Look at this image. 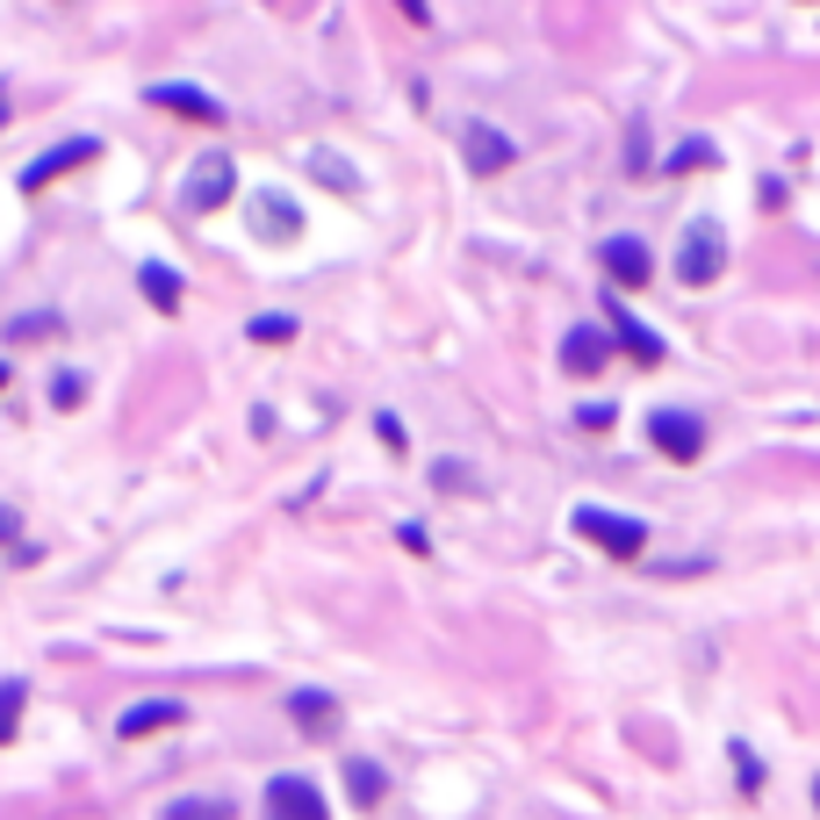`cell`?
<instances>
[{"mask_svg":"<svg viewBox=\"0 0 820 820\" xmlns=\"http://www.w3.org/2000/svg\"><path fill=\"white\" fill-rule=\"evenodd\" d=\"M576 532L590 547H605V554H619V562L648 554V526H641V518H619V512H598V504H583L576 512Z\"/></svg>","mask_w":820,"mask_h":820,"instance_id":"obj_1","label":"cell"},{"mask_svg":"<svg viewBox=\"0 0 820 820\" xmlns=\"http://www.w3.org/2000/svg\"><path fill=\"white\" fill-rule=\"evenodd\" d=\"M231 188H238V173H231V152H202V159H195V173H188V195H180V202H188L195 216H209V209L231 202Z\"/></svg>","mask_w":820,"mask_h":820,"instance_id":"obj_2","label":"cell"},{"mask_svg":"<svg viewBox=\"0 0 820 820\" xmlns=\"http://www.w3.org/2000/svg\"><path fill=\"white\" fill-rule=\"evenodd\" d=\"M719 259H727V238H719L713 223H691V231H683V245H677V273L683 281H691V289H705V281H713L719 273Z\"/></svg>","mask_w":820,"mask_h":820,"instance_id":"obj_3","label":"cell"},{"mask_svg":"<svg viewBox=\"0 0 820 820\" xmlns=\"http://www.w3.org/2000/svg\"><path fill=\"white\" fill-rule=\"evenodd\" d=\"M267 820H331V806H325V792L309 785V777H273L267 785Z\"/></svg>","mask_w":820,"mask_h":820,"instance_id":"obj_4","label":"cell"},{"mask_svg":"<svg viewBox=\"0 0 820 820\" xmlns=\"http://www.w3.org/2000/svg\"><path fill=\"white\" fill-rule=\"evenodd\" d=\"M648 440L663 446L669 461H699V454H705V425L691 418V410H655V418H648Z\"/></svg>","mask_w":820,"mask_h":820,"instance_id":"obj_5","label":"cell"},{"mask_svg":"<svg viewBox=\"0 0 820 820\" xmlns=\"http://www.w3.org/2000/svg\"><path fill=\"white\" fill-rule=\"evenodd\" d=\"M102 152V144H94V137H72V144H58V152H44V159H30V166H22V188H51L58 173H72V166H86V159Z\"/></svg>","mask_w":820,"mask_h":820,"instance_id":"obj_6","label":"cell"},{"mask_svg":"<svg viewBox=\"0 0 820 820\" xmlns=\"http://www.w3.org/2000/svg\"><path fill=\"white\" fill-rule=\"evenodd\" d=\"M180 719H188V705H180V699H144V705H130V713L116 719V735H122V741H144V735L180 727Z\"/></svg>","mask_w":820,"mask_h":820,"instance_id":"obj_7","label":"cell"},{"mask_svg":"<svg viewBox=\"0 0 820 820\" xmlns=\"http://www.w3.org/2000/svg\"><path fill=\"white\" fill-rule=\"evenodd\" d=\"M598 267L612 273L619 289H641V281H648V273H655V253H648V245H641V238H612V245H605V253H598Z\"/></svg>","mask_w":820,"mask_h":820,"instance_id":"obj_8","label":"cell"},{"mask_svg":"<svg viewBox=\"0 0 820 820\" xmlns=\"http://www.w3.org/2000/svg\"><path fill=\"white\" fill-rule=\"evenodd\" d=\"M605 360H612V339H605L598 325H576L562 339V367L569 375H605Z\"/></svg>","mask_w":820,"mask_h":820,"instance_id":"obj_9","label":"cell"},{"mask_svg":"<svg viewBox=\"0 0 820 820\" xmlns=\"http://www.w3.org/2000/svg\"><path fill=\"white\" fill-rule=\"evenodd\" d=\"M605 325H612V339L626 345V353L641 360V367H655V360H663V339H655V331L641 325V317H633L626 303H605Z\"/></svg>","mask_w":820,"mask_h":820,"instance_id":"obj_10","label":"cell"},{"mask_svg":"<svg viewBox=\"0 0 820 820\" xmlns=\"http://www.w3.org/2000/svg\"><path fill=\"white\" fill-rule=\"evenodd\" d=\"M468 166L476 173H504L512 166V137L490 130V122H468Z\"/></svg>","mask_w":820,"mask_h":820,"instance_id":"obj_11","label":"cell"},{"mask_svg":"<svg viewBox=\"0 0 820 820\" xmlns=\"http://www.w3.org/2000/svg\"><path fill=\"white\" fill-rule=\"evenodd\" d=\"M289 719L303 735H325V727H339V699L331 691H289Z\"/></svg>","mask_w":820,"mask_h":820,"instance_id":"obj_12","label":"cell"},{"mask_svg":"<svg viewBox=\"0 0 820 820\" xmlns=\"http://www.w3.org/2000/svg\"><path fill=\"white\" fill-rule=\"evenodd\" d=\"M152 102L173 108V116H188V122H223V108L209 102L202 86H180V80H173V86H152Z\"/></svg>","mask_w":820,"mask_h":820,"instance_id":"obj_13","label":"cell"},{"mask_svg":"<svg viewBox=\"0 0 820 820\" xmlns=\"http://www.w3.org/2000/svg\"><path fill=\"white\" fill-rule=\"evenodd\" d=\"M253 231H259V238H295V231H303V216H295L281 195H253Z\"/></svg>","mask_w":820,"mask_h":820,"instance_id":"obj_14","label":"cell"},{"mask_svg":"<svg viewBox=\"0 0 820 820\" xmlns=\"http://www.w3.org/2000/svg\"><path fill=\"white\" fill-rule=\"evenodd\" d=\"M137 289H144V303H152V309H166V317L180 309V273L159 267V259H144V267H137Z\"/></svg>","mask_w":820,"mask_h":820,"instance_id":"obj_15","label":"cell"},{"mask_svg":"<svg viewBox=\"0 0 820 820\" xmlns=\"http://www.w3.org/2000/svg\"><path fill=\"white\" fill-rule=\"evenodd\" d=\"M22 705H30V683H22V677H0V741H15Z\"/></svg>","mask_w":820,"mask_h":820,"instance_id":"obj_16","label":"cell"},{"mask_svg":"<svg viewBox=\"0 0 820 820\" xmlns=\"http://www.w3.org/2000/svg\"><path fill=\"white\" fill-rule=\"evenodd\" d=\"M345 785H353L360 806H382V785H389V777H382L375 763H345Z\"/></svg>","mask_w":820,"mask_h":820,"instance_id":"obj_17","label":"cell"},{"mask_svg":"<svg viewBox=\"0 0 820 820\" xmlns=\"http://www.w3.org/2000/svg\"><path fill=\"white\" fill-rule=\"evenodd\" d=\"M166 820H238V813H231V799H173Z\"/></svg>","mask_w":820,"mask_h":820,"instance_id":"obj_18","label":"cell"},{"mask_svg":"<svg viewBox=\"0 0 820 820\" xmlns=\"http://www.w3.org/2000/svg\"><path fill=\"white\" fill-rule=\"evenodd\" d=\"M253 339L259 345H289L295 339V317H289V309H267V317H253Z\"/></svg>","mask_w":820,"mask_h":820,"instance_id":"obj_19","label":"cell"},{"mask_svg":"<svg viewBox=\"0 0 820 820\" xmlns=\"http://www.w3.org/2000/svg\"><path fill=\"white\" fill-rule=\"evenodd\" d=\"M309 173H317L325 188H360V173L345 166V159H331V152H317V159H309Z\"/></svg>","mask_w":820,"mask_h":820,"instance_id":"obj_20","label":"cell"},{"mask_svg":"<svg viewBox=\"0 0 820 820\" xmlns=\"http://www.w3.org/2000/svg\"><path fill=\"white\" fill-rule=\"evenodd\" d=\"M699 166H713V144H705V137H691V144L669 152V173H699Z\"/></svg>","mask_w":820,"mask_h":820,"instance_id":"obj_21","label":"cell"},{"mask_svg":"<svg viewBox=\"0 0 820 820\" xmlns=\"http://www.w3.org/2000/svg\"><path fill=\"white\" fill-rule=\"evenodd\" d=\"M80 396H86V375H58V389H51L58 410H80Z\"/></svg>","mask_w":820,"mask_h":820,"instance_id":"obj_22","label":"cell"},{"mask_svg":"<svg viewBox=\"0 0 820 820\" xmlns=\"http://www.w3.org/2000/svg\"><path fill=\"white\" fill-rule=\"evenodd\" d=\"M44 331H58V317H44V309H30V317H15V339H44Z\"/></svg>","mask_w":820,"mask_h":820,"instance_id":"obj_23","label":"cell"},{"mask_svg":"<svg viewBox=\"0 0 820 820\" xmlns=\"http://www.w3.org/2000/svg\"><path fill=\"white\" fill-rule=\"evenodd\" d=\"M576 425H583V432H605V425H612V403H583Z\"/></svg>","mask_w":820,"mask_h":820,"instance_id":"obj_24","label":"cell"},{"mask_svg":"<svg viewBox=\"0 0 820 820\" xmlns=\"http://www.w3.org/2000/svg\"><path fill=\"white\" fill-rule=\"evenodd\" d=\"M432 482H440V490H468V468L461 461H440V468H432Z\"/></svg>","mask_w":820,"mask_h":820,"instance_id":"obj_25","label":"cell"},{"mask_svg":"<svg viewBox=\"0 0 820 820\" xmlns=\"http://www.w3.org/2000/svg\"><path fill=\"white\" fill-rule=\"evenodd\" d=\"M735 770H741V785H749V792H763V770H755L749 749H735Z\"/></svg>","mask_w":820,"mask_h":820,"instance_id":"obj_26","label":"cell"},{"mask_svg":"<svg viewBox=\"0 0 820 820\" xmlns=\"http://www.w3.org/2000/svg\"><path fill=\"white\" fill-rule=\"evenodd\" d=\"M375 432H382V446H396V454H403V425H396L389 410H382V418H375Z\"/></svg>","mask_w":820,"mask_h":820,"instance_id":"obj_27","label":"cell"},{"mask_svg":"<svg viewBox=\"0 0 820 820\" xmlns=\"http://www.w3.org/2000/svg\"><path fill=\"white\" fill-rule=\"evenodd\" d=\"M0 540H15V512H0Z\"/></svg>","mask_w":820,"mask_h":820,"instance_id":"obj_28","label":"cell"},{"mask_svg":"<svg viewBox=\"0 0 820 820\" xmlns=\"http://www.w3.org/2000/svg\"><path fill=\"white\" fill-rule=\"evenodd\" d=\"M0 382H8V360H0Z\"/></svg>","mask_w":820,"mask_h":820,"instance_id":"obj_29","label":"cell"},{"mask_svg":"<svg viewBox=\"0 0 820 820\" xmlns=\"http://www.w3.org/2000/svg\"><path fill=\"white\" fill-rule=\"evenodd\" d=\"M813 806H820V785H813Z\"/></svg>","mask_w":820,"mask_h":820,"instance_id":"obj_30","label":"cell"}]
</instances>
